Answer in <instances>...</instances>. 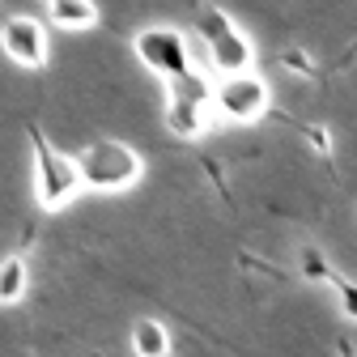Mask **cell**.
<instances>
[{"mask_svg":"<svg viewBox=\"0 0 357 357\" xmlns=\"http://www.w3.org/2000/svg\"><path fill=\"white\" fill-rule=\"evenodd\" d=\"M73 162H77L81 192H98V196L123 192L132 183H141V174H145L141 149H132L128 141H111V137L85 145L81 153H73Z\"/></svg>","mask_w":357,"mask_h":357,"instance_id":"obj_1","label":"cell"},{"mask_svg":"<svg viewBox=\"0 0 357 357\" xmlns=\"http://www.w3.org/2000/svg\"><path fill=\"white\" fill-rule=\"evenodd\" d=\"M26 137H30V153H34V200H38V208L43 213H64L81 196L73 153L56 149L38 123H26Z\"/></svg>","mask_w":357,"mask_h":357,"instance_id":"obj_2","label":"cell"},{"mask_svg":"<svg viewBox=\"0 0 357 357\" xmlns=\"http://www.w3.org/2000/svg\"><path fill=\"white\" fill-rule=\"evenodd\" d=\"M196 34L204 38L213 64L226 73V77L251 73V64H255L251 43H247V34L230 22V13L221 9V5H196Z\"/></svg>","mask_w":357,"mask_h":357,"instance_id":"obj_3","label":"cell"},{"mask_svg":"<svg viewBox=\"0 0 357 357\" xmlns=\"http://www.w3.org/2000/svg\"><path fill=\"white\" fill-rule=\"evenodd\" d=\"M166 128L178 141H200L213 128V85L200 73L166 85Z\"/></svg>","mask_w":357,"mask_h":357,"instance_id":"obj_4","label":"cell"},{"mask_svg":"<svg viewBox=\"0 0 357 357\" xmlns=\"http://www.w3.org/2000/svg\"><path fill=\"white\" fill-rule=\"evenodd\" d=\"M132 52H137V60L158 73L166 85L170 81H183L192 77V43L183 38V30H174V26H145L132 34Z\"/></svg>","mask_w":357,"mask_h":357,"instance_id":"obj_5","label":"cell"},{"mask_svg":"<svg viewBox=\"0 0 357 357\" xmlns=\"http://www.w3.org/2000/svg\"><path fill=\"white\" fill-rule=\"evenodd\" d=\"M273 111V98H268V85L255 73L243 77H226L221 85H213V119L226 123H255Z\"/></svg>","mask_w":357,"mask_h":357,"instance_id":"obj_6","label":"cell"},{"mask_svg":"<svg viewBox=\"0 0 357 357\" xmlns=\"http://www.w3.org/2000/svg\"><path fill=\"white\" fill-rule=\"evenodd\" d=\"M0 52H5L17 68H30V73L47 68V56H52V47H47V26H43L34 13L5 17V22H0Z\"/></svg>","mask_w":357,"mask_h":357,"instance_id":"obj_7","label":"cell"},{"mask_svg":"<svg viewBox=\"0 0 357 357\" xmlns=\"http://www.w3.org/2000/svg\"><path fill=\"white\" fill-rule=\"evenodd\" d=\"M47 22L56 30H89V26H98V5L94 0H47Z\"/></svg>","mask_w":357,"mask_h":357,"instance_id":"obj_8","label":"cell"},{"mask_svg":"<svg viewBox=\"0 0 357 357\" xmlns=\"http://www.w3.org/2000/svg\"><path fill=\"white\" fill-rule=\"evenodd\" d=\"M30 289V264L22 251L0 259V306H17Z\"/></svg>","mask_w":357,"mask_h":357,"instance_id":"obj_9","label":"cell"},{"mask_svg":"<svg viewBox=\"0 0 357 357\" xmlns=\"http://www.w3.org/2000/svg\"><path fill=\"white\" fill-rule=\"evenodd\" d=\"M128 340H132V353L137 357H170V332L158 319H137Z\"/></svg>","mask_w":357,"mask_h":357,"instance_id":"obj_10","label":"cell"},{"mask_svg":"<svg viewBox=\"0 0 357 357\" xmlns=\"http://www.w3.org/2000/svg\"><path fill=\"white\" fill-rule=\"evenodd\" d=\"M298 268H302V277H306V281H324V285L336 277V264H332L315 243H302V251H298Z\"/></svg>","mask_w":357,"mask_h":357,"instance_id":"obj_11","label":"cell"},{"mask_svg":"<svg viewBox=\"0 0 357 357\" xmlns=\"http://www.w3.org/2000/svg\"><path fill=\"white\" fill-rule=\"evenodd\" d=\"M332 289H336V298H340V310H344V319H353L357 324V281H349L340 268H336V277L328 281Z\"/></svg>","mask_w":357,"mask_h":357,"instance_id":"obj_12","label":"cell"},{"mask_svg":"<svg viewBox=\"0 0 357 357\" xmlns=\"http://www.w3.org/2000/svg\"><path fill=\"white\" fill-rule=\"evenodd\" d=\"M281 68L302 73V77H315V60H310L302 47H285V52H281Z\"/></svg>","mask_w":357,"mask_h":357,"instance_id":"obj_13","label":"cell"}]
</instances>
